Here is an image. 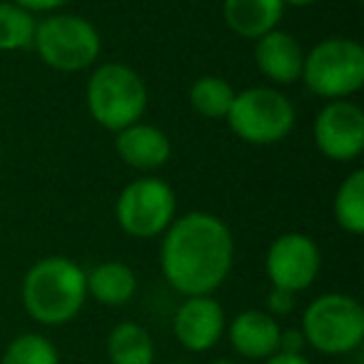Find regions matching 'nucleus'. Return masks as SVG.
<instances>
[{
	"instance_id": "nucleus-1",
	"label": "nucleus",
	"mask_w": 364,
	"mask_h": 364,
	"mask_svg": "<svg viewBox=\"0 0 364 364\" xmlns=\"http://www.w3.org/2000/svg\"><path fill=\"white\" fill-rule=\"evenodd\" d=\"M162 235L160 269L175 292L203 297L228 279L235 262V240L218 215L195 210L172 220Z\"/></svg>"
},
{
	"instance_id": "nucleus-2",
	"label": "nucleus",
	"mask_w": 364,
	"mask_h": 364,
	"mask_svg": "<svg viewBox=\"0 0 364 364\" xmlns=\"http://www.w3.org/2000/svg\"><path fill=\"white\" fill-rule=\"evenodd\" d=\"M23 307L46 327H60L80 314L87 297L85 269L60 255H50L33 264L23 277Z\"/></svg>"
},
{
	"instance_id": "nucleus-3",
	"label": "nucleus",
	"mask_w": 364,
	"mask_h": 364,
	"mask_svg": "<svg viewBox=\"0 0 364 364\" xmlns=\"http://www.w3.org/2000/svg\"><path fill=\"white\" fill-rule=\"evenodd\" d=\"M85 102L90 117L97 125L120 132L122 127L140 122L145 115V80L140 77V73H135L125 63H105L87 77Z\"/></svg>"
},
{
	"instance_id": "nucleus-4",
	"label": "nucleus",
	"mask_w": 364,
	"mask_h": 364,
	"mask_svg": "<svg viewBox=\"0 0 364 364\" xmlns=\"http://www.w3.org/2000/svg\"><path fill=\"white\" fill-rule=\"evenodd\" d=\"M322 100H347L364 85V48L354 38L332 36L304 53L302 77Z\"/></svg>"
},
{
	"instance_id": "nucleus-5",
	"label": "nucleus",
	"mask_w": 364,
	"mask_h": 364,
	"mask_svg": "<svg viewBox=\"0 0 364 364\" xmlns=\"http://www.w3.org/2000/svg\"><path fill=\"white\" fill-rule=\"evenodd\" d=\"M304 342L319 354H349L364 339V307L344 292H327L307 304L302 314Z\"/></svg>"
},
{
	"instance_id": "nucleus-6",
	"label": "nucleus",
	"mask_w": 364,
	"mask_h": 364,
	"mask_svg": "<svg viewBox=\"0 0 364 364\" xmlns=\"http://www.w3.org/2000/svg\"><path fill=\"white\" fill-rule=\"evenodd\" d=\"M33 48L53 70L80 73L100 58L102 41L87 18L75 13H53L36 26Z\"/></svg>"
},
{
	"instance_id": "nucleus-7",
	"label": "nucleus",
	"mask_w": 364,
	"mask_h": 364,
	"mask_svg": "<svg viewBox=\"0 0 364 364\" xmlns=\"http://www.w3.org/2000/svg\"><path fill=\"white\" fill-rule=\"evenodd\" d=\"M228 125L247 145H274L292 132L297 112L284 92L274 87H247L235 92L228 112Z\"/></svg>"
},
{
	"instance_id": "nucleus-8",
	"label": "nucleus",
	"mask_w": 364,
	"mask_h": 364,
	"mask_svg": "<svg viewBox=\"0 0 364 364\" xmlns=\"http://www.w3.org/2000/svg\"><path fill=\"white\" fill-rule=\"evenodd\" d=\"M177 200L172 188L160 177H140L122 188L115 203V220L130 237H160L172 225Z\"/></svg>"
},
{
	"instance_id": "nucleus-9",
	"label": "nucleus",
	"mask_w": 364,
	"mask_h": 364,
	"mask_svg": "<svg viewBox=\"0 0 364 364\" xmlns=\"http://www.w3.org/2000/svg\"><path fill=\"white\" fill-rule=\"evenodd\" d=\"M322 267V255L309 235L304 232H284L274 237L264 257V272H267L272 287L287 289V292H302L312 287Z\"/></svg>"
},
{
	"instance_id": "nucleus-10",
	"label": "nucleus",
	"mask_w": 364,
	"mask_h": 364,
	"mask_svg": "<svg viewBox=\"0 0 364 364\" xmlns=\"http://www.w3.org/2000/svg\"><path fill=\"white\" fill-rule=\"evenodd\" d=\"M314 145L327 160L352 162L364 150V112L352 100H327L312 125Z\"/></svg>"
},
{
	"instance_id": "nucleus-11",
	"label": "nucleus",
	"mask_w": 364,
	"mask_h": 364,
	"mask_svg": "<svg viewBox=\"0 0 364 364\" xmlns=\"http://www.w3.org/2000/svg\"><path fill=\"white\" fill-rule=\"evenodd\" d=\"M225 309L213 294L188 297L172 317L177 342L190 352H208L225 334Z\"/></svg>"
},
{
	"instance_id": "nucleus-12",
	"label": "nucleus",
	"mask_w": 364,
	"mask_h": 364,
	"mask_svg": "<svg viewBox=\"0 0 364 364\" xmlns=\"http://www.w3.org/2000/svg\"><path fill=\"white\" fill-rule=\"evenodd\" d=\"M255 65L274 85H292L302 77L304 50L287 31H269L255 41Z\"/></svg>"
},
{
	"instance_id": "nucleus-13",
	"label": "nucleus",
	"mask_w": 364,
	"mask_h": 364,
	"mask_svg": "<svg viewBox=\"0 0 364 364\" xmlns=\"http://www.w3.org/2000/svg\"><path fill=\"white\" fill-rule=\"evenodd\" d=\"M115 152L132 170L152 172L170 160L172 145L165 130L140 120L115 132Z\"/></svg>"
},
{
	"instance_id": "nucleus-14",
	"label": "nucleus",
	"mask_w": 364,
	"mask_h": 364,
	"mask_svg": "<svg viewBox=\"0 0 364 364\" xmlns=\"http://www.w3.org/2000/svg\"><path fill=\"white\" fill-rule=\"evenodd\" d=\"M279 322L264 309H245L230 322L228 339L245 359H269L279 352Z\"/></svg>"
},
{
	"instance_id": "nucleus-15",
	"label": "nucleus",
	"mask_w": 364,
	"mask_h": 364,
	"mask_svg": "<svg viewBox=\"0 0 364 364\" xmlns=\"http://www.w3.org/2000/svg\"><path fill=\"white\" fill-rule=\"evenodd\" d=\"M284 13L282 0H225L223 18L225 26L240 38L259 41L274 31Z\"/></svg>"
},
{
	"instance_id": "nucleus-16",
	"label": "nucleus",
	"mask_w": 364,
	"mask_h": 364,
	"mask_svg": "<svg viewBox=\"0 0 364 364\" xmlns=\"http://www.w3.org/2000/svg\"><path fill=\"white\" fill-rule=\"evenodd\" d=\"M85 287L95 302L105 307H122L135 297L137 277L130 264L110 259L85 272Z\"/></svg>"
},
{
	"instance_id": "nucleus-17",
	"label": "nucleus",
	"mask_w": 364,
	"mask_h": 364,
	"mask_svg": "<svg viewBox=\"0 0 364 364\" xmlns=\"http://www.w3.org/2000/svg\"><path fill=\"white\" fill-rule=\"evenodd\" d=\"M110 364H155V342L150 332L137 322H120L107 334Z\"/></svg>"
},
{
	"instance_id": "nucleus-18",
	"label": "nucleus",
	"mask_w": 364,
	"mask_h": 364,
	"mask_svg": "<svg viewBox=\"0 0 364 364\" xmlns=\"http://www.w3.org/2000/svg\"><path fill=\"white\" fill-rule=\"evenodd\" d=\"M334 220L349 235L364 232V170H352L334 193Z\"/></svg>"
},
{
	"instance_id": "nucleus-19",
	"label": "nucleus",
	"mask_w": 364,
	"mask_h": 364,
	"mask_svg": "<svg viewBox=\"0 0 364 364\" xmlns=\"http://www.w3.org/2000/svg\"><path fill=\"white\" fill-rule=\"evenodd\" d=\"M36 16L13 0H0V53H16L33 48L36 38Z\"/></svg>"
},
{
	"instance_id": "nucleus-20",
	"label": "nucleus",
	"mask_w": 364,
	"mask_h": 364,
	"mask_svg": "<svg viewBox=\"0 0 364 364\" xmlns=\"http://www.w3.org/2000/svg\"><path fill=\"white\" fill-rule=\"evenodd\" d=\"M235 90L230 82H225L218 75H203L190 87V105L198 115L210 120H225L232 107Z\"/></svg>"
},
{
	"instance_id": "nucleus-21",
	"label": "nucleus",
	"mask_w": 364,
	"mask_h": 364,
	"mask_svg": "<svg viewBox=\"0 0 364 364\" xmlns=\"http://www.w3.org/2000/svg\"><path fill=\"white\" fill-rule=\"evenodd\" d=\"M0 364H60V354L46 334L26 332L8 344Z\"/></svg>"
},
{
	"instance_id": "nucleus-22",
	"label": "nucleus",
	"mask_w": 364,
	"mask_h": 364,
	"mask_svg": "<svg viewBox=\"0 0 364 364\" xmlns=\"http://www.w3.org/2000/svg\"><path fill=\"white\" fill-rule=\"evenodd\" d=\"M294 307H297V294H294V292H287V289H277V287L269 289L267 309H264L267 314H272V317L277 319V317H284V314H289Z\"/></svg>"
},
{
	"instance_id": "nucleus-23",
	"label": "nucleus",
	"mask_w": 364,
	"mask_h": 364,
	"mask_svg": "<svg viewBox=\"0 0 364 364\" xmlns=\"http://www.w3.org/2000/svg\"><path fill=\"white\" fill-rule=\"evenodd\" d=\"M304 344H307V342H304L302 329H282V332H279V352L302 354Z\"/></svg>"
},
{
	"instance_id": "nucleus-24",
	"label": "nucleus",
	"mask_w": 364,
	"mask_h": 364,
	"mask_svg": "<svg viewBox=\"0 0 364 364\" xmlns=\"http://www.w3.org/2000/svg\"><path fill=\"white\" fill-rule=\"evenodd\" d=\"M13 3L36 16V13H55L58 8L65 6L68 0H13Z\"/></svg>"
},
{
	"instance_id": "nucleus-25",
	"label": "nucleus",
	"mask_w": 364,
	"mask_h": 364,
	"mask_svg": "<svg viewBox=\"0 0 364 364\" xmlns=\"http://www.w3.org/2000/svg\"><path fill=\"white\" fill-rule=\"evenodd\" d=\"M264 364H312L304 354H284V352H277L272 354L269 359H264Z\"/></svg>"
},
{
	"instance_id": "nucleus-26",
	"label": "nucleus",
	"mask_w": 364,
	"mask_h": 364,
	"mask_svg": "<svg viewBox=\"0 0 364 364\" xmlns=\"http://www.w3.org/2000/svg\"><path fill=\"white\" fill-rule=\"evenodd\" d=\"M284 6H294V8H307V6H314L317 0H282Z\"/></svg>"
},
{
	"instance_id": "nucleus-27",
	"label": "nucleus",
	"mask_w": 364,
	"mask_h": 364,
	"mask_svg": "<svg viewBox=\"0 0 364 364\" xmlns=\"http://www.w3.org/2000/svg\"><path fill=\"white\" fill-rule=\"evenodd\" d=\"M210 364H237L235 359H215V362H210Z\"/></svg>"
},
{
	"instance_id": "nucleus-28",
	"label": "nucleus",
	"mask_w": 364,
	"mask_h": 364,
	"mask_svg": "<svg viewBox=\"0 0 364 364\" xmlns=\"http://www.w3.org/2000/svg\"><path fill=\"white\" fill-rule=\"evenodd\" d=\"M167 364H190V362H167Z\"/></svg>"
},
{
	"instance_id": "nucleus-29",
	"label": "nucleus",
	"mask_w": 364,
	"mask_h": 364,
	"mask_svg": "<svg viewBox=\"0 0 364 364\" xmlns=\"http://www.w3.org/2000/svg\"><path fill=\"white\" fill-rule=\"evenodd\" d=\"M354 3H362V0H354Z\"/></svg>"
}]
</instances>
